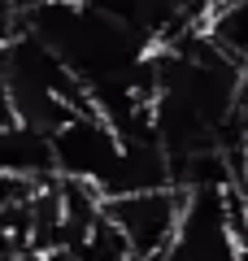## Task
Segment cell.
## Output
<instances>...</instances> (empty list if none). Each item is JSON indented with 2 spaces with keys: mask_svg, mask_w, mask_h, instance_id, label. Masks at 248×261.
Wrapping results in <instances>:
<instances>
[{
  "mask_svg": "<svg viewBox=\"0 0 248 261\" xmlns=\"http://www.w3.org/2000/svg\"><path fill=\"white\" fill-rule=\"evenodd\" d=\"M101 218L118 231V240L127 244L131 261L165 257L175 235H179V222H183V192L170 183V187H144V192L105 196Z\"/></svg>",
  "mask_w": 248,
  "mask_h": 261,
  "instance_id": "obj_1",
  "label": "cell"
},
{
  "mask_svg": "<svg viewBox=\"0 0 248 261\" xmlns=\"http://www.w3.org/2000/svg\"><path fill=\"white\" fill-rule=\"evenodd\" d=\"M118 152H122V140L96 109L70 113L53 130V161H57V174H65V178H83V183L101 187L109 178Z\"/></svg>",
  "mask_w": 248,
  "mask_h": 261,
  "instance_id": "obj_2",
  "label": "cell"
},
{
  "mask_svg": "<svg viewBox=\"0 0 248 261\" xmlns=\"http://www.w3.org/2000/svg\"><path fill=\"white\" fill-rule=\"evenodd\" d=\"M9 122H18V113H13V96H9V87H5V79H0V126H9Z\"/></svg>",
  "mask_w": 248,
  "mask_h": 261,
  "instance_id": "obj_3",
  "label": "cell"
},
{
  "mask_svg": "<svg viewBox=\"0 0 248 261\" xmlns=\"http://www.w3.org/2000/svg\"><path fill=\"white\" fill-rule=\"evenodd\" d=\"M35 5H48V0H13V13H27V9H35Z\"/></svg>",
  "mask_w": 248,
  "mask_h": 261,
  "instance_id": "obj_4",
  "label": "cell"
},
{
  "mask_svg": "<svg viewBox=\"0 0 248 261\" xmlns=\"http://www.w3.org/2000/svg\"><path fill=\"white\" fill-rule=\"evenodd\" d=\"M239 183H244V187H248V148H244V152H239Z\"/></svg>",
  "mask_w": 248,
  "mask_h": 261,
  "instance_id": "obj_5",
  "label": "cell"
},
{
  "mask_svg": "<svg viewBox=\"0 0 248 261\" xmlns=\"http://www.w3.org/2000/svg\"><path fill=\"white\" fill-rule=\"evenodd\" d=\"M9 27H13V18H0V48H5V35H9Z\"/></svg>",
  "mask_w": 248,
  "mask_h": 261,
  "instance_id": "obj_6",
  "label": "cell"
},
{
  "mask_svg": "<svg viewBox=\"0 0 248 261\" xmlns=\"http://www.w3.org/2000/svg\"><path fill=\"white\" fill-rule=\"evenodd\" d=\"M244 205H248V187H244ZM235 252H248V240H244V244H239V248H235Z\"/></svg>",
  "mask_w": 248,
  "mask_h": 261,
  "instance_id": "obj_7",
  "label": "cell"
},
{
  "mask_svg": "<svg viewBox=\"0 0 248 261\" xmlns=\"http://www.w3.org/2000/svg\"><path fill=\"white\" fill-rule=\"evenodd\" d=\"M244 79H248V70H244Z\"/></svg>",
  "mask_w": 248,
  "mask_h": 261,
  "instance_id": "obj_8",
  "label": "cell"
}]
</instances>
